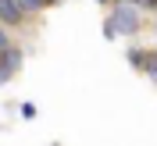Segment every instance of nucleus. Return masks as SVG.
<instances>
[{
    "instance_id": "nucleus-1",
    "label": "nucleus",
    "mask_w": 157,
    "mask_h": 146,
    "mask_svg": "<svg viewBox=\"0 0 157 146\" xmlns=\"http://www.w3.org/2000/svg\"><path fill=\"white\" fill-rule=\"evenodd\" d=\"M136 29V11L128 7H118L111 14V25H107V36H118V32H132Z\"/></svg>"
},
{
    "instance_id": "nucleus-2",
    "label": "nucleus",
    "mask_w": 157,
    "mask_h": 146,
    "mask_svg": "<svg viewBox=\"0 0 157 146\" xmlns=\"http://www.w3.org/2000/svg\"><path fill=\"white\" fill-rule=\"evenodd\" d=\"M21 0H0V21L4 25H18L21 21Z\"/></svg>"
},
{
    "instance_id": "nucleus-3",
    "label": "nucleus",
    "mask_w": 157,
    "mask_h": 146,
    "mask_svg": "<svg viewBox=\"0 0 157 146\" xmlns=\"http://www.w3.org/2000/svg\"><path fill=\"white\" fill-rule=\"evenodd\" d=\"M21 7H43V0H21Z\"/></svg>"
},
{
    "instance_id": "nucleus-4",
    "label": "nucleus",
    "mask_w": 157,
    "mask_h": 146,
    "mask_svg": "<svg viewBox=\"0 0 157 146\" xmlns=\"http://www.w3.org/2000/svg\"><path fill=\"white\" fill-rule=\"evenodd\" d=\"M7 75H11V71L4 68V64H0V86H4V82H7Z\"/></svg>"
},
{
    "instance_id": "nucleus-5",
    "label": "nucleus",
    "mask_w": 157,
    "mask_h": 146,
    "mask_svg": "<svg viewBox=\"0 0 157 146\" xmlns=\"http://www.w3.org/2000/svg\"><path fill=\"white\" fill-rule=\"evenodd\" d=\"M4 50H11V47H7V36L0 32V54H4Z\"/></svg>"
},
{
    "instance_id": "nucleus-6",
    "label": "nucleus",
    "mask_w": 157,
    "mask_h": 146,
    "mask_svg": "<svg viewBox=\"0 0 157 146\" xmlns=\"http://www.w3.org/2000/svg\"><path fill=\"white\" fill-rule=\"evenodd\" d=\"M139 4H147V7H154V4H157V0H139Z\"/></svg>"
}]
</instances>
